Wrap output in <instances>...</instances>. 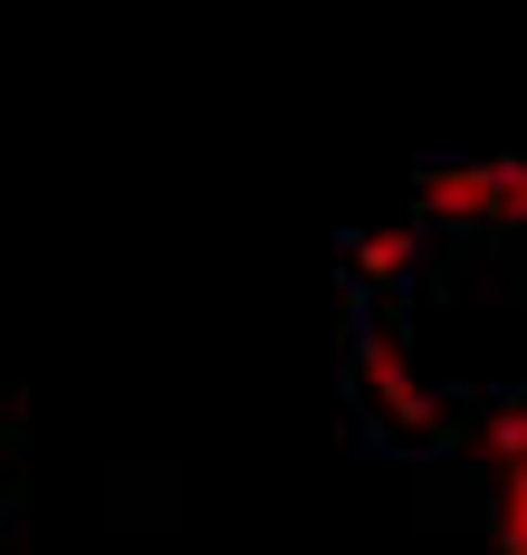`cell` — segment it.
I'll list each match as a JSON object with an SVG mask.
<instances>
[{
  "instance_id": "1",
  "label": "cell",
  "mask_w": 527,
  "mask_h": 555,
  "mask_svg": "<svg viewBox=\"0 0 527 555\" xmlns=\"http://www.w3.org/2000/svg\"><path fill=\"white\" fill-rule=\"evenodd\" d=\"M489 555H527V402L489 422Z\"/></svg>"
},
{
  "instance_id": "2",
  "label": "cell",
  "mask_w": 527,
  "mask_h": 555,
  "mask_svg": "<svg viewBox=\"0 0 527 555\" xmlns=\"http://www.w3.org/2000/svg\"><path fill=\"white\" fill-rule=\"evenodd\" d=\"M20 479H29V412H20V392H0V555L20 527Z\"/></svg>"
}]
</instances>
